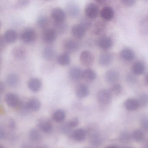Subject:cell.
Instances as JSON below:
<instances>
[{
    "label": "cell",
    "mask_w": 148,
    "mask_h": 148,
    "mask_svg": "<svg viewBox=\"0 0 148 148\" xmlns=\"http://www.w3.org/2000/svg\"><path fill=\"white\" fill-rule=\"evenodd\" d=\"M87 131L89 135V140L92 145L95 147H98L103 143V138L98 130L95 126H91Z\"/></svg>",
    "instance_id": "cell-1"
},
{
    "label": "cell",
    "mask_w": 148,
    "mask_h": 148,
    "mask_svg": "<svg viewBox=\"0 0 148 148\" xmlns=\"http://www.w3.org/2000/svg\"><path fill=\"white\" fill-rule=\"evenodd\" d=\"M20 39L22 42L27 44L34 43L37 39V34L33 28H28L24 29L20 34Z\"/></svg>",
    "instance_id": "cell-2"
},
{
    "label": "cell",
    "mask_w": 148,
    "mask_h": 148,
    "mask_svg": "<svg viewBox=\"0 0 148 148\" xmlns=\"http://www.w3.org/2000/svg\"><path fill=\"white\" fill-rule=\"evenodd\" d=\"M112 95L110 90L106 89H101L97 93V99L101 105H108L111 102Z\"/></svg>",
    "instance_id": "cell-3"
},
{
    "label": "cell",
    "mask_w": 148,
    "mask_h": 148,
    "mask_svg": "<svg viewBox=\"0 0 148 148\" xmlns=\"http://www.w3.org/2000/svg\"><path fill=\"white\" fill-rule=\"evenodd\" d=\"M63 46L65 52L69 54L77 51L79 49V44L76 40L68 38L64 41Z\"/></svg>",
    "instance_id": "cell-4"
},
{
    "label": "cell",
    "mask_w": 148,
    "mask_h": 148,
    "mask_svg": "<svg viewBox=\"0 0 148 148\" xmlns=\"http://www.w3.org/2000/svg\"><path fill=\"white\" fill-rule=\"evenodd\" d=\"M84 11L86 17L90 20L95 19L97 18L99 13L98 6L92 2L86 5Z\"/></svg>",
    "instance_id": "cell-5"
},
{
    "label": "cell",
    "mask_w": 148,
    "mask_h": 148,
    "mask_svg": "<svg viewBox=\"0 0 148 148\" xmlns=\"http://www.w3.org/2000/svg\"><path fill=\"white\" fill-rule=\"evenodd\" d=\"M58 35V33L54 28H47L43 32L42 40L46 44H52L56 40Z\"/></svg>",
    "instance_id": "cell-6"
},
{
    "label": "cell",
    "mask_w": 148,
    "mask_h": 148,
    "mask_svg": "<svg viewBox=\"0 0 148 148\" xmlns=\"http://www.w3.org/2000/svg\"><path fill=\"white\" fill-rule=\"evenodd\" d=\"M94 56L93 53L89 51H83L79 55V60L83 65L85 66H90L94 63Z\"/></svg>",
    "instance_id": "cell-7"
},
{
    "label": "cell",
    "mask_w": 148,
    "mask_h": 148,
    "mask_svg": "<svg viewBox=\"0 0 148 148\" xmlns=\"http://www.w3.org/2000/svg\"><path fill=\"white\" fill-rule=\"evenodd\" d=\"M51 17L55 23L65 22L66 13L63 9L60 7L53 8L51 12Z\"/></svg>",
    "instance_id": "cell-8"
},
{
    "label": "cell",
    "mask_w": 148,
    "mask_h": 148,
    "mask_svg": "<svg viewBox=\"0 0 148 148\" xmlns=\"http://www.w3.org/2000/svg\"><path fill=\"white\" fill-rule=\"evenodd\" d=\"M66 10L69 16L73 18H76L79 16L80 9L77 3L70 1L66 6Z\"/></svg>",
    "instance_id": "cell-9"
},
{
    "label": "cell",
    "mask_w": 148,
    "mask_h": 148,
    "mask_svg": "<svg viewBox=\"0 0 148 148\" xmlns=\"http://www.w3.org/2000/svg\"><path fill=\"white\" fill-rule=\"evenodd\" d=\"M5 100L8 105L12 108L19 106L21 102L17 94L13 92H8L5 97Z\"/></svg>",
    "instance_id": "cell-10"
},
{
    "label": "cell",
    "mask_w": 148,
    "mask_h": 148,
    "mask_svg": "<svg viewBox=\"0 0 148 148\" xmlns=\"http://www.w3.org/2000/svg\"><path fill=\"white\" fill-rule=\"evenodd\" d=\"M91 33L96 36L102 35L105 32L106 25L103 21H98L92 26Z\"/></svg>",
    "instance_id": "cell-11"
},
{
    "label": "cell",
    "mask_w": 148,
    "mask_h": 148,
    "mask_svg": "<svg viewBox=\"0 0 148 148\" xmlns=\"http://www.w3.org/2000/svg\"><path fill=\"white\" fill-rule=\"evenodd\" d=\"M87 29L82 24H76L73 26L71 29L72 34L77 39H81L85 35Z\"/></svg>",
    "instance_id": "cell-12"
},
{
    "label": "cell",
    "mask_w": 148,
    "mask_h": 148,
    "mask_svg": "<svg viewBox=\"0 0 148 148\" xmlns=\"http://www.w3.org/2000/svg\"><path fill=\"white\" fill-rule=\"evenodd\" d=\"M113 60V56L110 53L103 52L99 57L98 63L103 67H107L111 64Z\"/></svg>",
    "instance_id": "cell-13"
},
{
    "label": "cell",
    "mask_w": 148,
    "mask_h": 148,
    "mask_svg": "<svg viewBox=\"0 0 148 148\" xmlns=\"http://www.w3.org/2000/svg\"><path fill=\"white\" fill-rule=\"evenodd\" d=\"M87 135L86 130L83 128H79L72 132L70 134V137L75 141L82 142L85 140Z\"/></svg>",
    "instance_id": "cell-14"
},
{
    "label": "cell",
    "mask_w": 148,
    "mask_h": 148,
    "mask_svg": "<svg viewBox=\"0 0 148 148\" xmlns=\"http://www.w3.org/2000/svg\"><path fill=\"white\" fill-rule=\"evenodd\" d=\"M97 44L98 47L100 49L103 50H107L112 47L113 41L110 37L102 36L97 40Z\"/></svg>",
    "instance_id": "cell-15"
},
{
    "label": "cell",
    "mask_w": 148,
    "mask_h": 148,
    "mask_svg": "<svg viewBox=\"0 0 148 148\" xmlns=\"http://www.w3.org/2000/svg\"><path fill=\"white\" fill-rule=\"evenodd\" d=\"M12 54L16 59H24L26 57V49L23 46H16L13 48Z\"/></svg>",
    "instance_id": "cell-16"
},
{
    "label": "cell",
    "mask_w": 148,
    "mask_h": 148,
    "mask_svg": "<svg viewBox=\"0 0 148 148\" xmlns=\"http://www.w3.org/2000/svg\"><path fill=\"white\" fill-rule=\"evenodd\" d=\"M100 14L101 18L104 21H110L114 18V11L111 7L106 6L101 9Z\"/></svg>",
    "instance_id": "cell-17"
},
{
    "label": "cell",
    "mask_w": 148,
    "mask_h": 148,
    "mask_svg": "<svg viewBox=\"0 0 148 148\" xmlns=\"http://www.w3.org/2000/svg\"><path fill=\"white\" fill-rule=\"evenodd\" d=\"M120 56L124 61L130 62L135 59L136 54L133 50L129 47H125L121 50Z\"/></svg>",
    "instance_id": "cell-18"
},
{
    "label": "cell",
    "mask_w": 148,
    "mask_h": 148,
    "mask_svg": "<svg viewBox=\"0 0 148 148\" xmlns=\"http://www.w3.org/2000/svg\"><path fill=\"white\" fill-rule=\"evenodd\" d=\"M75 92L78 97L84 98L89 95L90 90L89 87L86 84L81 83L76 86Z\"/></svg>",
    "instance_id": "cell-19"
},
{
    "label": "cell",
    "mask_w": 148,
    "mask_h": 148,
    "mask_svg": "<svg viewBox=\"0 0 148 148\" xmlns=\"http://www.w3.org/2000/svg\"><path fill=\"white\" fill-rule=\"evenodd\" d=\"M119 78V73L115 70H110L107 71L105 74L106 81L109 84H116Z\"/></svg>",
    "instance_id": "cell-20"
},
{
    "label": "cell",
    "mask_w": 148,
    "mask_h": 148,
    "mask_svg": "<svg viewBox=\"0 0 148 148\" xmlns=\"http://www.w3.org/2000/svg\"><path fill=\"white\" fill-rule=\"evenodd\" d=\"M27 86L30 90L33 92H38L41 89L42 82L38 78H32L28 80Z\"/></svg>",
    "instance_id": "cell-21"
},
{
    "label": "cell",
    "mask_w": 148,
    "mask_h": 148,
    "mask_svg": "<svg viewBox=\"0 0 148 148\" xmlns=\"http://www.w3.org/2000/svg\"><path fill=\"white\" fill-rule=\"evenodd\" d=\"M83 72L81 69L78 67H72L69 70L68 74L71 79L77 81L82 79Z\"/></svg>",
    "instance_id": "cell-22"
},
{
    "label": "cell",
    "mask_w": 148,
    "mask_h": 148,
    "mask_svg": "<svg viewBox=\"0 0 148 148\" xmlns=\"http://www.w3.org/2000/svg\"><path fill=\"white\" fill-rule=\"evenodd\" d=\"M38 126L42 131L46 133L51 132L53 128L51 121L45 118L41 119L39 120Z\"/></svg>",
    "instance_id": "cell-23"
},
{
    "label": "cell",
    "mask_w": 148,
    "mask_h": 148,
    "mask_svg": "<svg viewBox=\"0 0 148 148\" xmlns=\"http://www.w3.org/2000/svg\"><path fill=\"white\" fill-rule=\"evenodd\" d=\"M42 56L43 58L45 60L51 61L54 59L56 57V51L51 47H47L42 51Z\"/></svg>",
    "instance_id": "cell-24"
},
{
    "label": "cell",
    "mask_w": 148,
    "mask_h": 148,
    "mask_svg": "<svg viewBox=\"0 0 148 148\" xmlns=\"http://www.w3.org/2000/svg\"><path fill=\"white\" fill-rule=\"evenodd\" d=\"M3 36L8 44H11L16 41L18 38V34L15 30L9 29L5 31Z\"/></svg>",
    "instance_id": "cell-25"
},
{
    "label": "cell",
    "mask_w": 148,
    "mask_h": 148,
    "mask_svg": "<svg viewBox=\"0 0 148 148\" xmlns=\"http://www.w3.org/2000/svg\"><path fill=\"white\" fill-rule=\"evenodd\" d=\"M126 110L130 111L136 110L140 107L137 99L133 98H129L125 101L124 103Z\"/></svg>",
    "instance_id": "cell-26"
},
{
    "label": "cell",
    "mask_w": 148,
    "mask_h": 148,
    "mask_svg": "<svg viewBox=\"0 0 148 148\" xmlns=\"http://www.w3.org/2000/svg\"><path fill=\"white\" fill-rule=\"evenodd\" d=\"M132 73L135 75H142L145 71V65L140 60L136 61L132 65Z\"/></svg>",
    "instance_id": "cell-27"
},
{
    "label": "cell",
    "mask_w": 148,
    "mask_h": 148,
    "mask_svg": "<svg viewBox=\"0 0 148 148\" xmlns=\"http://www.w3.org/2000/svg\"><path fill=\"white\" fill-rule=\"evenodd\" d=\"M6 82L10 87H16L19 84L20 78L16 73H10L7 76Z\"/></svg>",
    "instance_id": "cell-28"
},
{
    "label": "cell",
    "mask_w": 148,
    "mask_h": 148,
    "mask_svg": "<svg viewBox=\"0 0 148 148\" xmlns=\"http://www.w3.org/2000/svg\"><path fill=\"white\" fill-rule=\"evenodd\" d=\"M97 77V74L95 71L90 68L85 69L83 72L82 79L87 82H92Z\"/></svg>",
    "instance_id": "cell-29"
},
{
    "label": "cell",
    "mask_w": 148,
    "mask_h": 148,
    "mask_svg": "<svg viewBox=\"0 0 148 148\" xmlns=\"http://www.w3.org/2000/svg\"><path fill=\"white\" fill-rule=\"evenodd\" d=\"M27 107L29 110L37 111L41 107V103L38 99L33 98L26 103Z\"/></svg>",
    "instance_id": "cell-30"
},
{
    "label": "cell",
    "mask_w": 148,
    "mask_h": 148,
    "mask_svg": "<svg viewBox=\"0 0 148 148\" xmlns=\"http://www.w3.org/2000/svg\"><path fill=\"white\" fill-rule=\"evenodd\" d=\"M50 24V21L49 18L45 15L40 16L37 19V25L40 29L45 30L47 29Z\"/></svg>",
    "instance_id": "cell-31"
},
{
    "label": "cell",
    "mask_w": 148,
    "mask_h": 148,
    "mask_svg": "<svg viewBox=\"0 0 148 148\" xmlns=\"http://www.w3.org/2000/svg\"><path fill=\"white\" fill-rule=\"evenodd\" d=\"M58 64L62 66H66L71 63V58L69 54L64 53L60 54L57 58Z\"/></svg>",
    "instance_id": "cell-32"
},
{
    "label": "cell",
    "mask_w": 148,
    "mask_h": 148,
    "mask_svg": "<svg viewBox=\"0 0 148 148\" xmlns=\"http://www.w3.org/2000/svg\"><path fill=\"white\" fill-rule=\"evenodd\" d=\"M66 117L65 112L64 110L59 109L57 110L53 115V120L57 123L63 122Z\"/></svg>",
    "instance_id": "cell-33"
},
{
    "label": "cell",
    "mask_w": 148,
    "mask_h": 148,
    "mask_svg": "<svg viewBox=\"0 0 148 148\" xmlns=\"http://www.w3.org/2000/svg\"><path fill=\"white\" fill-rule=\"evenodd\" d=\"M119 141L122 143L128 144L132 141V134L128 132L124 131L119 134Z\"/></svg>",
    "instance_id": "cell-34"
},
{
    "label": "cell",
    "mask_w": 148,
    "mask_h": 148,
    "mask_svg": "<svg viewBox=\"0 0 148 148\" xmlns=\"http://www.w3.org/2000/svg\"><path fill=\"white\" fill-rule=\"evenodd\" d=\"M132 138L136 142H143L145 138V134L143 130H136L132 133Z\"/></svg>",
    "instance_id": "cell-35"
},
{
    "label": "cell",
    "mask_w": 148,
    "mask_h": 148,
    "mask_svg": "<svg viewBox=\"0 0 148 148\" xmlns=\"http://www.w3.org/2000/svg\"><path fill=\"white\" fill-rule=\"evenodd\" d=\"M53 28L56 30L58 34H62L66 32L68 26L65 22L61 23H53Z\"/></svg>",
    "instance_id": "cell-36"
},
{
    "label": "cell",
    "mask_w": 148,
    "mask_h": 148,
    "mask_svg": "<svg viewBox=\"0 0 148 148\" xmlns=\"http://www.w3.org/2000/svg\"><path fill=\"white\" fill-rule=\"evenodd\" d=\"M29 139L33 142H38L41 139V136L38 130L33 129L30 130L28 135Z\"/></svg>",
    "instance_id": "cell-37"
},
{
    "label": "cell",
    "mask_w": 148,
    "mask_h": 148,
    "mask_svg": "<svg viewBox=\"0 0 148 148\" xmlns=\"http://www.w3.org/2000/svg\"><path fill=\"white\" fill-rule=\"evenodd\" d=\"M137 100L140 107H146L148 106V94L145 93H142L139 95Z\"/></svg>",
    "instance_id": "cell-38"
},
{
    "label": "cell",
    "mask_w": 148,
    "mask_h": 148,
    "mask_svg": "<svg viewBox=\"0 0 148 148\" xmlns=\"http://www.w3.org/2000/svg\"><path fill=\"white\" fill-rule=\"evenodd\" d=\"M110 90L112 95L119 96L121 94L123 91V87L120 84L116 83L112 85Z\"/></svg>",
    "instance_id": "cell-39"
},
{
    "label": "cell",
    "mask_w": 148,
    "mask_h": 148,
    "mask_svg": "<svg viewBox=\"0 0 148 148\" xmlns=\"http://www.w3.org/2000/svg\"><path fill=\"white\" fill-rule=\"evenodd\" d=\"M80 23L85 27V28L87 29V31L92 26V24L90 19L86 18V17L81 20Z\"/></svg>",
    "instance_id": "cell-40"
},
{
    "label": "cell",
    "mask_w": 148,
    "mask_h": 148,
    "mask_svg": "<svg viewBox=\"0 0 148 148\" xmlns=\"http://www.w3.org/2000/svg\"><path fill=\"white\" fill-rule=\"evenodd\" d=\"M140 125L143 130L148 132V117L145 116L142 118L140 121Z\"/></svg>",
    "instance_id": "cell-41"
},
{
    "label": "cell",
    "mask_w": 148,
    "mask_h": 148,
    "mask_svg": "<svg viewBox=\"0 0 148 148\" xmlns=\"http://www.w3.org/2000/svg\"><path fill=\"white\" fill-rule=\"evenodd\" d=\"M72 130V128L70 127L67 122L63 124L61 127V131L64 134H71Z\"/></svg>",
    "instance_id": "cell-42"
},
{
    "label": "cell",
    "mask_w": 148,
    "mask_h": 148,
    "mask_svg": "<svg viewBox=\"0 0 148 148\" xmlns=\"http://www.w3.org/2000/svg\"><path fill=\"white\" fill-rule=\"evenodd\" d=\"M68 124L71 128H73L78 125L79 120L77 117H74L68 121Z\"/></svg>",
    "instance_id": "cell-43"
},
{
    "label": "cell",
    "mask_w": 148,
    "mask_h": 148,
    "mask_svg": "<svg viewBox=\"0 0 148 148\" xmlns=\"http://www.w3.org/2000/svg\"><path fill=\"white\" fill-rule=\"evenodd\" d=\"M121 2L125 6L130 7L135 5L136 1L134 0H123Z\"/></svg>",
    "instance_id": "cell-44"
},
{
    "label": "cell",
    "mask_w": 148,
    "mask_h": 148,
    "mask_svg": "<svg viewBox=\"0 0 148 148\" xmlns=\"http://www.w3.org/2000/svg\"><path fill=\"white\" fill-rule=\"evenodd\" d=\"M8 44L6 41L5 40V39L3 38V36L1 37V40H0V49H1V51H2L5 49L6 47V44Z\"/></svg>",
    "instance_id": "cell-45"
},
{
    "label": "cell",
    "mask_w": 148,
    "mask_h": 148,
    "mask_svg": "<svg viewBox=\"0 0 148 148\" xmlns=\"http://www.w3.org/2000/svg\"><path fill=\"white\" fill-rule=\"evenodd\" d=\"M29 3V1H19L17 2V7L19 8L24 7L27 6Z\"/></svg>",
    "instance_id": "cell-46"
},
{
    "label": "cell",
    "mask_w": 148,
    "mask_h": 148,
    "mask_svg": "<svg viewBox=\"0 0 148 148\" xmlns=\"http://www.w3.org/2000/svg\"><path fill=\"white\" fill-rule=\"evenodd\" d=\"M127 80L130 84H134L136 82V78L135 76L130 74L127 76Z\"/></svg>",
    "instance_id": "cell-47"
},
{
    "label": "cell",
    "mask_w": 148,
    "mask_h": 148,
    "mask_svg": "<svg viewBox=\"0 0 148 148\" xmlns=\"http://www.w3.org/2000/svg\"><path fill=\"white\" fill-rule=\"evenodd\" d=\"M8 126L11 129H14L15 128V123L14 120H10L8 123Z\"/></svg>",
    "instance_id": "cell-48"
},
{
    "label": "cell",
    "mask_w": 148,
    "mask_h": 148,
    "mask_svg": "<svg viewBox=\"0 0 148 148\" xmlns=\"http://www.w3.org/2000/svg\"><path fill=\"white\" fill-rule=\"evenodd\" d=\"M5 90V85L2 81H1V82H0V92H1V93H2V92H4Z\"/></svg>",
    "instance_id": "cell-49"
},
{
    "label": "cell",
    "mask_w": 148,
    "mask_h": 148,
    "mask_svg": "<svg viewBox=\"0 0 148 148\" xmlns=\"http://www.w3.org/2000/svg\"><path fill=\"white\" fill-rule=\"evenodd\" d=\"M6 134L4 131L1 128L0 129V138L1 139L5 137Z\"/></svg>",
    "instance_id": "cell-50"
},
{
    "label": "cell",
    "mask_w": 148,
    "mask_h": 148,
    "mask_svg": "<svg viewBox=\"0 0 148 148\" xmlns=\"http://www.w3.org/2000/svg\"><path fill=\"white\" fill-rule=\"evenodd\" d=\"M145 82L146 86H148V73L145 76Z\"/></svg>",
    "instance_id": "cell-51"
},
{
    "label": "cell",
    "mask_w": 148,
    "mask_h": 148,
    "mask_svg": "<svg viewBox=\"0 0 148 148\" xmlns=\"http://www.w3.org/2000/svg\"><path fill=\"white\" fill-rule=\"evenodd\" d=\"M22 148H31V147L29 145H27L25 144L22 145Z\"/></svg>",
    "instance_id": "cell-52"
},
{
    "label": "cell",
    "mask_w": 148,
    "mask_h": 148,
    "mask_svg": "<svg viewBox=\"0 0 148 148\" xmlns=\"http://www.w3.org/2000/svg\"><path fill=\"white\" fill-rule=\"evenodd\" d=\"M105 148H118L117 146L115 145H110V146H107Z\"/></svg>",
    "instance_id": "cell-53"
},
{
    "label": "cell",
    "mask_w": 148,
    "mask_h": 148,
    "mask_svg": "<svg viewBox=\"0 0 148 148\" xmlns=\"http://www.w3.org/2000/svg\"><path fill=\"white\" fill-rule=\"evenodd\" d=\"M35 148H48V147L46 146H39L38 147H35Z\"/></svg>",
    "instance_id": "cell-54"
},
{
    "label": "cell",
    "mask_w": 148,
    "mask_h": 148,
    "mask_svg": "<svg viewBox=\"0 0 148 148\" xmlns=\"http://www.w3.org/2000/svg\"><path fill=\"white\" fill-rule=\"evenodd\" d=\"M132 148V147H124V148Z\"/></svg>",
    "instance_id": "cell-55"
},
{
    "label": "cell",
    "mask_w": 148,
    "mask_h": 148,
    "mask_svg": "<svg viewBox=\"0 0 148 148\" xmlns=\"http://www.w3.org/2000/svg\"><path fill=\"white\" fill-rule=\"evenodd\" d=\"M1 148H4V147H2V146H1Z\"/></svg>",
    "instance_id": "cell-56"
}]
</instances>
